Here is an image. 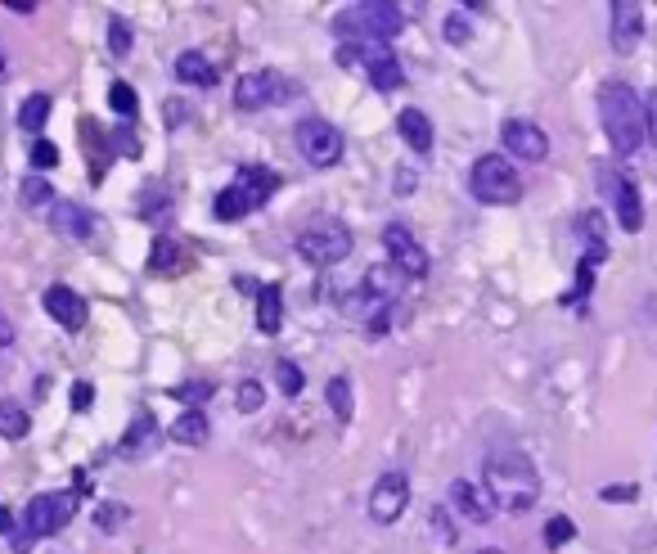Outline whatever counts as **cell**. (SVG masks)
Returning a JSON list of instances; mask_svg holds the SVG:
<instances>
[{
	"mask_svg": "<svg viewBox=\"0 0 657 554\" xmlns=\"http://www.w3.org/2000/svg\"><path fill=\"white\" fill-rule=\"evenodd\" d=\"M599 122L608 131V145L617 154H639L648 145V113L644 100L630 82H603L599 86Z\"/></svg>",
	"mask_w": 657,
	"mask_h": 554,
	"instance_id": "obj_1",
	"label": "cell"
},
{
	"mask_svg": "<svg viewBox=\"0 0 657 554\" xmlns=\"http://www.w3.org/2000/svg\"><path fill=\"white\" fill-rule=\"evenodd\" d=\"M482 482H486V491H491L495 509H509V514L531 509V505H536V496H540V473H536V464H531L522 451L486 455Z\"/></svg>",
	"mask_w": 657,
	"mask_h": 554,
	"instance_id": "obj_2",
	"label": "cell"
},
{
	"mask_svg": "<svg viewBox=\"0 0 657 554\" xmlns=\"http://www.w3.org/2000/svg\"><path fill=\"white\" fill-rule=\"evenodd\" d=\"M401 28H405V14L396 10V5H387V0H360V5H347V10L333 19V32L342 37V46H347V41L383 46V41L396 37Z\"/></svg>",
	"mask_w": 657,
	"mask_h": 554,
	"instance_id": "obj_3",
	"label": "cell"
},
{
	"mask_svg": "<svg viewBox=\"0 0 657 554\" xmlns=\"http://www.w3.org/2000/svg\"><path fill=\"white\" fill-rule=\"evenodd\" d=\"M468 190L477 203H491V208H509L522 199V176L509 167L504 154H482L468 172Z\"/></svg>",
	"mask_w": 657,
	"mask_h": 554,
	"instance_id": "obj_4",
	"label": "cell"
},
{
	"mask_svg": "<svg viewBox=\"0 0 657 554\" xmlns=\"http://www.w3.org/2000/svg\"><path fill=\"white\" fill-rule=\"evenodd\" d=\"M77 496L81 491H41V496L27 500V509H23L27 541H36V536H59L63 527L72 523V514H77Z\"/></svg>",
	"mask_w": 657,
	"mask_h": 554,
	"instance_id": "obj_5",
	"label": "cell"
},
{
	"mask_svg": "<svg viewBox=\"0 0 657 554\" xmlns=\"http://www.w3.org/2000/svg\"><path fill=\"white\" fill-rule=\"evenodd\" d=\"M297 253L311 266H338L351 257V230L342 221H315L297 235Z\"/></svg>",
	"mask_w": 657,
	"mask_h": 554,
	"instance_id": "obj_6",
	"label": "cell"
},
{
	"mask_svg": "<svg viewBox=\"0 0 657 554\" xmlns=\"http://www.w3.org/2000/svg\"><path fill=\"white\" fill-rule=\"evenodd\" d=\"M297 149H302V158L311 167H338L347 145H342V131L333 127V122L306 118V122H297Z\"/></svg>",
	"mask_w": 657,
	"mask_h": 554,
	"instance_id": "obj_7",
	"label": "cell"
},
{
	"mask_svg": "<svg viewBox=\"0 0 657 554\" xmlns=\"http://www.w3.org/2000/svg\"><path fill=\"white\" fill-rule=\"evenodd\" d=\"M288 95H293V86H288L279 73H243L239 82H234V104H239L243 113L275 109V104H284Z\"/></svg>",
	"mask_w": 657,
	"mask_h": 554,
	"instance_id": "obj_8",
	"label": "cell"
},
{
	"mask_svg": "<svg viewBox=\"0 0 657 554\" xmlns=\"http://www.w3.org/2000/svg\"><path fill=\"white\" fill-rule=\"evenodd\" d=\"M405 505H410V478L405 473H383L374 482V491H369V518L378 527H392L405 514Z\"/></svg>",
	"mask_w": 657,
	"mask_h": 554,
	"instance_id": "obj_9",
	"label": "cell"
},
{
	"mask_svg": "<svg viewBox=\"0 0 657 554\" xmlns=\"http://www.w3.org/2000/svg\"><path fill=\"white\" fill-rule=\"evenodd\" d=\"M383 244H387V257H392V271H401L405 280H423V275H428V253H423L419 239H414L401 221H392V226L383 230Z\"/></svg>",
	"mask_w": 657,
	"mask_h": 554,
	"instance_id": "obj_10",
	"label": "cell"
},
{
	"mask_svg": "<svg viewBox=\"0 0 657 554\" xmlns=\"http://www.w3.org/2000/svg\"><path fill=\"white\" fill-rule=\"evenodd\" d=\"M500 140H504V149H509L513 158H522V163H540V158L549 154V136L536 127V122H527V118H509V122H504Z\"/></svg>",
	"mask_w": 657,
	"mask_h": 554,
	"instance_id": "obj_11",
	"label": "cell"
},
{
	"mask_svg": "<svg viewBox=\"0 0 657 554\" xmlns=\"http://www.w3.org/2000/svg\"><path fill=\"white\" fill-rule=\"evenodd\" d=\"M401 284H405L401 271H392V266H369L365 284H360V307L392 311L396 302H401Z\"/></svg>",
	"mask_w": 657,
	"mask_h": 554,
	"instance_id": "obj_12",
	"label": "cell"
},
{
	"mask_svg": "<svg viewBox=\"0 0 657 554\" xmlns=\"http://www.w3.org/2000/svg\"><path fill=\"white\" fill-rule=\"evenodd\" d=\"M612 50L617 55H630V50L639 46V37H644V5H635V0H617L612 5Z\"/></svg>",
	"mask_w": 657,
	"mask_h": 554,
	"instance_id": "obj_13",
	"label": "cell"
},
{
	"mask_svg": "<svg viewBox=\"0 0 657 554\" xmlns=\"http://www.w3.org/2000/svg\"><path fill=\"white\" fill-rule=\"evenodd\" d=\"M234 190H239V199L248 203V208H261V203H270V194L279 190V176L261 163H248V167H239V176H234Z\"/></svg>",
	"mask_w": 657,
	"mask_h": 554,
	"instance_id": "obj_14",
	"label": "cell"
},
{
	"mask_svg": "<svg viewBox=\"0 0 657 554\" xmlns=\"http://www.w3.org/2000/svg\"><path fill=\"white\" fill-rule=\"evenodd\" d=\"M450 500H455V509H459L464 518H473V523H486V518L495 514L491 491L477 487V482H468V478H455V482H450Z\"/></svg>",
	"mask_w": 657,
	"mask_h": 554,
	"instance_id": "obj_15",
	"label": "cell"
},
{
	"mask_svg": "<svg viewBox=\"0 0 657 554\" xmlns=\"http://www.w3.org/2000/svg\"><path fill=\"white\" fill-rule=\"evenodd\" d=\"M45 311H50L63 329H81V325H86V302H81L68 284H50V289H45Z\"/></svg>",
	"mask_w": 657,
	"mask_h": 554,
	"instance_id": "obj_16",
	"label": "cell"
},
{
	"mask_svg": "<svg viewBox=\"0 0 657 554\" xmlns=\"http://www.w3.org/2000/svg\"><path fill=\"white\" fill-rule=\"evenodd\" d=\"M50 226L59 239H90L95 230V217H90L81 203H54L50 208Z\"/></svg>",
	"mask_w": 657,
	"mask_h": 554,
	"instance_id": "obj_17",
	"label": "cell"
},
{
	"mask_svg": "<svg viewBox=\"0 0 657 554\" xmlns=\"http://www.w3.org/2000/svg\"><path fill=\"white\" fill-rule=\"evenodd\" d=\"M612 199H617V226L626 230V235H635V230H644V199H639L635 181H626L621 176L617 185H608Z\"/></svg>",
	"mask_w": 657,
	"mask_h": 554,
	"instance_id": "obj_18",
	"label": "cell"
},
{
	"mask_svg": "<svg viewBox=\"0 0 657 554\" xmlns=\"http://www.w3.org/2000/svg\"><path fill=\"white\" fill-rule=\"evenodd\" d=\"M176 82H185V86H216V82H221V73H216V64L203 55V50H185V55H176Z\"/></svg>",
	"mask_w": 657,
	"mask_h": 554,
	"instance_id": "obj_19",
	"label": "cell"
},
{
	"mask_svg": "<svg viewBox=\"0 0 657 554\" xmlns=\"http://www.w3.org/2000/svg\"><path fill=\"white\" fill-rule=\"evenodd\" d=\"M396 131H401V140L414 149V154H432V122L423 109H401Z\"/></svg>",
	"mask_w": 657,
	"mask_h": 554,
	"instance_id": "obj_20",
	"label": "cell"
},
{
	"mask_svg": "<svg viewBox=\"0 0 657 554\" xmlns=\"http://www.w3.org/2000/svg\"><path fill=\"white\" fill-rule=\"evenodd\" d=\"M284 325V289L279 284H261L257 289V329L261 334H279Z\"/></svg>",
	"mask_w": 657,
	"mask_h": 554,
	"instance_id": "obj_21",
	"label": "cell"
},
{
	"mask_svg": "<svg viewBox=\"0 0 657 554\" xmlns=\"http://www.w3.org/2000/svg\"><path fill=\"white\" fill-rule=\"evenodd\" d=\"M180 266H185V248H180V239L171 235H158L149 248V275H176Z\"/></svg>",
	"mask_w": 657,
	"mask_h": 554,
	"instance_id": "obj_22",
	"label": "cell"
},
{
	"mask_svg": "<svg viewBox=\"0 0 657 554\" xmlns=\"http://www.w3.org/2000/svg\"><path fill=\"white\" fill-rule=\"evenodd\" d=\"M158 442V428H153V415H135L131 419V428H126V437L117 442V455H126V460H135V451H144V446H153Z\"/></svg>",
	"mask_w": 657,
	"mask_h": 554,
	"instance_id": "obj_23",
	"label": "cell"
},
{
	"mask_svg": "<svg viewBox=\"0 0 657 554\" xmlns=\"http://www.w3.org/2000/svg\"><path fill=\"white\" fill-rule=\"evenodd\" d=\"M324 401H329V410H333L338 424H351V415H356V397H351V379H347V374H333L329 388H324Z\"/></svg>",
	"mask_w": 657,
	"mask_h": 554,
	"instance_id": "obj_24",
	"label": "cell"
},
{
	"mask_svg": "<svg viewBox=\"0 0 657 554\" xmlns=\"http://www.w3.org/2000/svg\"><path fill=\"white\" fill-rule=\"evenodd\" d=\"M50 109H54V100L45 91H36V95H27L23 100V109H18V127L23 131H45V122H50Z\"/></svg>",
	"mask_w": 657,
	"mask_h": 554,
	"instance_id": "obj_25",
	"label": "cell"
},
{
	"mask_svg": "<svg viewBox=\"0 0 657 554\" xmlns=\"http://www.w3.org/2000/svg\"><path fill=\"white\" fill-rule=\"evenodd\" d=\"M27 433H32L27 410L18 406V401H0V437H5V442H23Z\"/></svg>",
	"mask_w": 657,
	"mask_h": 554,
	"instance_id": "obj_26",
	"label": "cell"
},
{
	"mask_svg": "<svg viewBox=\"0 0 657 554\" xmlns=\"http://www.w3.org/2000/svg\"><path fill=\"white\" fill-rule=\"evenodd\" d=\"M171 437H176L180 446H203L207 442V415L203 410H185V415L171 424Z\"/></svg>",
	"mask_w": 657,
	"mask_h": 554,
	"instance_id": "obj_27",
	"label": "cell"
},
{
	"mask_svg": "<svg viewBox=\"0 0 657 554\" xmlns=\"http://www.w3.org/2000/svg\"><path fill=\"white\" fill-rule=\"evenodd\" d=\"M18 199H23V208H32V212H41V208H54V190H50V181H45L41 172L36 176H27L23 185H18Z\"/></svg>",
	"mask_w": 657,
	"mask_h": 554,
	"instance_id": "obj_28",
	"label": "cell"
},
{
	"mask_svg": "<svg viewBox=\"0 0 657 554\" xmlns=\"http://www.w3.org/2000/svg\"><path fill=\"white\" fill-rule=\"evenodd\" d=\"M576 235H585L590 257H608V226H603L599 212H585V217L576 221Z\"/></svg>",
	"mask_w": 657,
	"mask_h": 554,
	"instance_id": "obj_29",
	"label": "cell"
},
{
	"mask_svg": "<svg viewBox=\"0 0 657 554\" xmlns=\"http://www.w3.org/2000/svg\"><path fill=\"white\" fill-rule=\"evenodd\" d=\"M212 212H216V221H239V217H248L252 208L239 199V190H234V185H230V190H221V194H216Z\"/></svg>",
	"mask_w": 657,
	"mask_h": 554,
	"instance_id": "obj_30",
	"label": "cell"
},
{
	"mask_svg": "<svg viewBox=\"0 0 657 554\" xmlns=\"http://www.w3.org/2000/svg\"><path fill=\"white\" fill-rule=\"evenodd\" d=\"M108 50H113V59L131 55V23H126L122 14H113V19H108Z\"/></svg>",
	"mask_w": 657,
	"mask_h": 554,
	"instance_id": "obj_31",
	"label": "cell"
},
{
	"mask_svg": "<svg viewBox=\"0 0 657 554\" xmlns=\"http://www.w3.org/2000/svg\"><path fill=\"white\" fill-rule=\"evenodd\" d=\"M108 104H113V113H122L126 122L140 113V104H135V91H131L126 82H113V86H108Z\"/></svg>",
	"mask_w": 657,
	"mask_h": 554,
	"instance_id": "obj_32",
	"label": "cell"
},
{
	"mask_svg": "<svg viewBox=\"0 0 657 554\" xmlns=\"http://www.w3.org/2000/svg\"><path fill=\"white\" fill-rule=\"evenodd\" d=\"M275 379H279V392L284 397H297L302 392V365H293V361H275Z\"/></svg>",
	"mask_w": 657,
	"mask_h": 554,
	"instance_id": "obj_33",
	"label": "cell"
},
{
	"mask_svg": "<svg viewBox=\"0 0 657 554\" xmlns=\"http://www.w3.org/2000/svg\"><path fill=\"white\" fill-rule=\"evenodd\" d=\"M261 401H266V392H261L257 379H243L239 392H234V406H239V415H252V410H261Z\"/></svg>",
	"mask_w": 657,
	"mask_h": 554,
	"instance_id": "obj_34",
	"label": "cell"
},
{
	"mask_svg": "<svg viewBox=\"0 0 657 554\" xmlns=\"http://www.w3.org/2000/svg\"><path fill=\"white\" fill-rule=\"evenodd\" d=\"M572 532H576L572 518H567V514H554V518H549V527H545V545H549V550H558V545L572 541Z\"/></svg>",
	"mask_w": 657,
	"mask_h": 554,
	"instance_id": "obj_35",
	"label": "cell"
},
{
	"mask_svg": "<svg viewBox=\"0 0 657 554\" xmlns=\"http://www.w3.org/2000/svg\"><path fill=\"white\" fill-rule=\"evenodd\" d=\"M171 397L185 401V410H198V401L212 397V383H180V388H171Z\"/></svg>",
	"mask_w": 657,
	"mask_h": 554,
	"instance_id": "obj_36",
	"label": "cell"
},
{
	"mask_svg": "<svg viewBox=\"0 0 657 554\" xmlns=\"http://www.w3.org/2000/svg\"><path fill=\"white\" fill-rule=\"evenodd\" d=\"M468 37H473V23H468V14H450V19H446V41H450V46H464Z\"/></svg>",
	"mask_w": 657,
	"mask_h": 554,
	"instance_id": "obj_37",
	"label": "cell"
},
{
	"mask_svg": "<svg viewBox=\"0 0 657 554\" xmlns=\"http://www.w3.org/2000/svg\"><path fill=\"white\" fill-rule=\"evenodd\" d=\"M54 163H59V149H54V140H32V167L50 172Z\"/></svg>",
	"mask_w": 657,
	"mask_h": 554,
	"instance_id": "obj_38",
	"label": "cell"
},
{
	"mask_svg": "<svg viewBox=\"0 0 657 554\" xmlns=\"http://www.w3.org/2000/svg\"><path fill=\"white\" fill-rule=\"evenodd\" d=\"M95 523L104 527V532H117V527L126 523V505H99L95 509Z\"/></svg>",
	"mask_w": 657,
	"mask_h": 554,
	"instance_id": "obj_39",
	"label": "cell"
},
{
	"mask_svg": "<svg viewBox=\"0 0 657 554\" xmlns=\"http://www.w3.org/2000/svg\"><path fill=\"white\" fill-rule=\"evenodd\" d=\"M428 527H432V536H441V545H450V541H455V527H450V514H446V509H432V514H428Z\"/></svg>",
	"mask_w": 657,
	"mask_h": 554,
	"instance_id": "obj_40",
	"label": "cell"
},
{
	"mask_svg": "<svg viewBox=\"0 0 657 554\" xmlns=\"http://www.w3.org/2000/svg\"><path fill=\"white\" fill-rule=\"evenodd\" d=\"M635 491H639V487L621 482V487H603V491H599V500H608V505H612V500H635Z\"/></svg>",
	"mask_w": 657,
	"mask_h": 554,
	"instance_id": "obj_41",
	"label": "cell"
},
{
	"mask_svg": "<svg viewBox=\"0 0 657 554\" xmlns=\"http://www.w3.org/2000/svg\"><path fill=\"white\" fill-rule=\"evenodd\" d=\"M90 401H95V388H90V383H77V388H72V410H86Z\"/></svg>",
	"mask_w": 657,
	"mask_h": 554,
	"instance_id": "obj_42",
	"label": "cell"
},
{
	"mask_svg": "<svg viewBox=\"0 0 657 554\" xmlns=\"http://www.w3.org/2000/svg\"><path fill=\"white\" fill-rule=\"evenodd\" d=\"M644 113H648V136H653V145H657V91L644 100Z\"/></svg>",
	"mask_w": 657,
	"mask_h": 554,
	"instance_id": "obj_43",
	"label": "cell"
},
{
	"mask_svg": "<svg viewBox=\"0 0 657 554\" xmlns=\"http://www.w3.org/2000/svg\"><path fill=\"white\" fill-rule=\"evenodd\" d=\"M0 347H14V325H9L5 311H0Z\"/></svg>",
	"mask_w": 657,
	"mask_h": 554,
	"instance_id": "obj_44",
	"label": "cell"
},
{
	"mask_svg": "<svg viewBox=\"0 0 657 554\" xmlns=\"http://www.w3.org/2000/svg\"><path fill=\"white\" fill-rule=\"evenodd\" d=\"M14 532V514H9V509H0V536H9Z\"/></svg>",
	"mask_w": 657,
	"mask_h": 554,
	"instance_id": "obj_45",
	"label": "cell"
},
{
	"mask_svg": "<svg viewBox=\"0 0 657 554\" xmlns=\"http://www.w3.org/2000/svg\"><path fill=\"white\" fill-rule=\"evenodd\" d=\"M0 77H5V55H0Z\"/></svg>",
	"mask_w": 657,
	"mask_h": 554,
	"instance_id": "obj_46",
	"label": "cell"
},
{
	"mask_svg": "<svg viewBox=\"0 0 657 554\" xmlns=\"http://www.w3.org/2000/svg\"><path fill=\"white\" fill-rule=\"evenodd\" d=\"M477 554H504V550H477Z\"/></svg>",
	"mask_w": 657,
	"mask_h": 554,
	"instance_id": "obj_47",
	"label": "cell"
}]
</instances>
